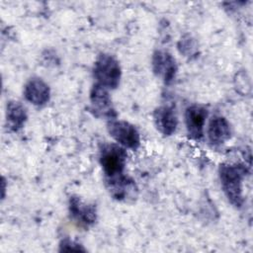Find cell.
Listing matches in <instances>:
<instances>
[{
  "mask_svg": "<svg viewBox=\"0 0 253 253\" xmlns=\"http://www.w3.org/2000/svg\"><path fill=\"white\" fill-rule=\"evenodd\" d=\"M28 120L27 110L23 104L17 101H10L6 107V124L11 131L20 130Z\"/></svg>",
  "mask_w": 253,
  "mask_h": 253,
  "instance_id": "obj_13",
  "label": "cell"
},
{
  "mask_svg": "<svg viewBox=\"0 0 253 253\" xmlns=\"http://www.w3.org/2000/svg\"><path fill=\"white\" fill-rule=\"evenodd\" d=\"M153 122L156 129L164 136L175 133L178 126V117L175 109L169 105H162L153 112Z\"/></svg>",
  "mask_w": 253,
  "mask_h": 253,
  "instance_id": "obj_11",
  "label": "cell"
},
{
  "mask_svg": "<svg viewBox=\"0 0 253 253\" xmlns=\"http://www.w3.org/2000/svg\"><path fill=\"white\" fill-rule=\"evenodd\" d=\"M93 77L95 83L108 90L119 87L122 79V68L119 60L109 53H100L93 65Z\"/></svg>",
  "mask_w": 253,
  "mask_h": 253,
  "instance_id": "obj_2",
  "label": "cell"
},
{
  "mask_svg": "<svg viewBox=\"0 0 253 253\" xmlns=\"http://www.w3.org/2000/svg\"><path fill=\"white\" fill-rule=\"evenodd\" d=\"M248 174V167L243 163H222L218 167L221 190L227 201L235 208L244 204L243 181Z\"/></svg>",
  "mask_w": 253,
  "mask_h": 253,
  "instance_id": "obj_1",
  "label": "cell"
},
{
  "mask_svg": "<svg viewBox=\"0 0 253 253\" xmlns=\"http://www.w3.org/2000/svg\"><path fill=\"white\" fill-rule=\"evenodd\" d=\"M25 99L36 107H42L50 100V88L42 78L33 77L24 86Z\"/></svg>",
  "mask_w": 253,
  "mask_h": 253,
  "instance_id": "obj_10",
  "label": "cell"
},
{
  "mask_svg": "<svg viewBox=\"0 0 253 253\" xmlns=\"http://www.w3.org/2000/svg\"><path fill=\"white\" fill-rule=\"evenodd\" d=\"M209 115L204 105L193 104L185 111V126L189 137L194 141H200L204 137L205 125Z\"/></svg>",
  "mask_w": 253,
  "mask_h": 253,
  "instance_id": "obj_8",
  "label": "cell"
},
{
  "mask_svg": "<svg viewBox=\"0 0 253 253\" xmlns=\"http://www.w3.org/2000/svg\"><path fill=\"white\" fill-rule=\"evenodd\" d=\"M178 49L181 54L186 57L196 56L198 53V43L194 38L186 35L181 38L178 42Z\"/></svg>",
  "mask_w": 253,
  "mask_h": 253,
  "instance_id": "obj_14",
  "label": "cell"
},
{
  "mask_svg": "<svg viewBox=\"0 0 253 253\" xmlns=\"http://www.w3.org/2000/svg\"><path fill=\"white\" fill-rule=\"evenodd\" d=\"M207 136L210 144L214 147L224 144L231 136L229 122L223 116H213L207 128Z\"/></svg>",
  "mask_w": 253,
  "mask_h": 253,
  "instance_id": "obj_12",
  "label": "cell"
},
{
  "mask_svg": "<svg viewBox=\"0 0 253 253\" xmlns=\"http://www.w3.org/2000/svg\"><path fill=\"white\" fill-rule=\"evenodd\" d=\"M90 112L98 119H106L108 121L117 119V112L113 105L109 90L95 83L90 91Z\"/></svg>",
  "mask_w": 253,
  "mask_h": 253,
  "instance_id": "obj_6",
  "label": "cell"
},
{
  "mask_svg": "<svg viewBox=\"0 0 253 253\" xmlns=\"http://www.w3.org/2000/svg\"><path fill=\"white\" fill-rule=\"evenodd\" d=\"M107 130L110 136L126 149L136 150L140 145V134L132 124L124 121L113 119L107 123Z\"/></svg>",
  "mask_w": 253,
  "mask_h": 253,
  "instance_id": "obj_4",
  "label": "cell"
},
{
  "mask_svg": "<svg viewBox=\"0 0 253 253\" xmlns=\"http://www.w3.org/2000/svg\"><path fill=\"white\" fill-rule=\"evenodd\" d=\"M126 158V149L120 144L103 143L100 148L99 162L105 178L125 173Z\"/></svg>",
  "mask_w": 253,
  "mask_h": 253,
  "instance_id": "obj_3",
  "label": "cell"
},
{
  "mask_svg": "<svg viewBox=\"0 0 253 253\" xmlns=\"http://www.w3.org/2000/svg\"><path fill=\"white\" fill-rule=\"evenodd\" d=\"M59 251H82L85 252L86 249L78 242L70 239V238H63L59 242Z\"/></svg>",
  "mask_w": 253,
  "mask_h": 253,
  "instance_id": "obj_15",
  "label": "cell"
},
{
  "mask_svg": "<svg viewBox=\"0 0 253 253\" xmlns=\"http://www.w3.org/2000/svg\"><path fill=\"white\" fill-rule=\"evenodd\" d=\"M153 73L159 77L164 84L170 85L175 80L178 66L173 55L166 50H155L151 58Z\"/></svg>",
  "mask_w": 253,
  "mask_h": 253,
  "instance_id": "obj_9",
  "label": "cell"
},
{
  "mask_svg": "<svg viewBox=\"0 0 253 253\" xmlns=\"http://www.w3.org/2000/svg\"><path fill=\"white\" fill-rule=\"evenodd\" d=\"M2 182H3V189H2V190H3V194H2V199H4V197H5V179H4V178H3V181H2Z\"/></svg>",
  "mask_w": 253,
  "mask_h": 253,
  "instance_id": "obj_16",
  "label": "cell"
},
{
  "mask_svg": "<svg viewBox=\"0 0 253 253\" xmlns=\"http://www.w3.org/2000/svg\"><path fill=\"white\" fill-rule=\"evenodd\" d=\"M68 211L74 222L83 228L92 226L98 217L96 206L94 204L84 202L78 196H71L69 198Z\"/></svg>",
  "mask_w": 253,
  "mask_h": 253,
  "instance_id": "obj_7",
  "label": "cell"
},
{
  "mask_svg": "<svg viewBox=\"0 0 253 253\" xmlns=\"http://www.w3.org/2000/svg\"><path fill=\"white\" fill-rule=\"evenodd\" d=\"M105 186L111 197L119 202H132L138 195L135 181L125 173L105 178Z\"/></svg>",
  "mask_w": 253,
  "mask_h": 253,
  "instance_id": "obj_5",
  "label": "cell"
}]
</instances>
